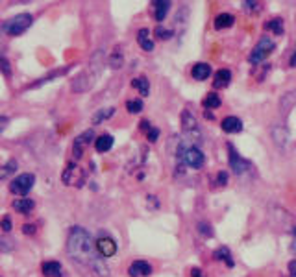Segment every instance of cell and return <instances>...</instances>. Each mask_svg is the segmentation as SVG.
<instances>
[{
  "mask_svg": "<svg viewBox=\"0 0 296 277\" xmlns=\"http://www.w3.org/2000/svg\"><path fill=\"white\" fill-rule=\"evenodd\" d=\"M33 183H35V175L33 174H21L9 183V190L17 196H26L33 189Z\"/></svg>",
  "mask_w": 296,
  "mask_h": 277,
  "instance_id": "obj_6",
  "label": "cell"
},
{
  "mask_svg": "<svg viewBox=\"0 0 296 277\" xmlns=\"http://www.w3.org/2000/svg\"><path fill=\"white\" fill-rule=\"evenodd\" d=\"M228 150H230V166L233 168V172L235 174H245V172H248L250 168H252V163L246 161V159H243V157L237 153V150L233 148V144L228 143Z\"/></svg>",
  "mask_w": 296,
  "mask_h": 277,
  "instance_id": "obj_8",
  "label": "cell"
},
{
  "mask_svg": "<svg viewBox=\"0 0 296 277\" xmlns=\"http://www.w3.org/2000/svg\"><path fill=\"white\" fill-rule=\"evenodd\" d=\"M109 65L113 67V69H117V67H120L122 65V55L119 54H113V57L109 60Z\"/></svg>",
  "mask_w": 296,
  "mask_h": 277,
  "instance_id": "obj_30",
  "label": "cell"
},
{
  "mask_svg": "<svg viewBox=\"0 0 296 277\" xmlns=\"http://www.w3.org/2000/svg\"><path fill=\"white\" fill-rule=\"evenodd\" d=\"M178 159H180L183 165H187L193 170H200L203 165H206V155L202 153L196 144L193 143H181L178 146Z\"/></svg>",
  "mask_w": 296,
  "mask_h": 277,
  "instance_id": "obj_2",
  "label": "cell"
},
{
  "mask_svg": "<svg viewBox=\"0 0 296 277\" xmlns=\"http://www.w3.org/2000/svg\"><path fill=\"white\" fill-rule=\"evenodd\" d=\"M265 28H267L268 32H272L274 35H283V21L282 18H272V21H268V23L265 24Z\"/></svg>",
  "mask_w": 296,
  "mask_h": 277,
  "instance_id": "obj_23",
  "label": "cell"
},
{
  "mask_svg": "<svg viewBox=\"0 0 296 277\" xmlns=\"http://www.w3.org/2000/svg\"><path fill=\"white\" fill-rule=\"evenodd\" d=\"M113 113H115V109H113V107H107V109H100V111L97 113V115L92 116V124L98 126V124L102 122V120L109 118V116L113 115Z\"/></svg>",
  "mask_w": 296,
  "mask_h": 277,
  "instance_id": "obj_25",
  "label": "cell"
},
{
  "mask_svg": "<svg viewBox=\"0 0 296 277\" xmlns=\"http://www.w3.org/2000/svg\"><path fill=\"white\" fill-rule=\"evenodd\" d=\"M95 148H97L98 153H106L113 148V137L111 135H100V137L95 138Z\"/></svg>",
  "mask_w": 296,
  "mask_h": 277,
  "instance_id": "obj_15",
  "label": "cell"
},
{
  "mask_svg": "<svg viewBox=\"0 0 296 277\" xmlns=\"http://www.w3.org/2000/svg\"><path fill=\"white\" fill-rule=\"evenodd\" d=\"M95 246H97L98 255L104 259H109L117 253V242L111 239L107 233H100L97 239V242H95Z\"/></svg>",
  "mask_w": 296,
  "mask_h": 277,
  "instance_id": "obj_7",
  "label": "cell"
},
{
  "mask_svg": "<svg viewBox=\"0 0 296 277\" xmlns=\"http://www.w3.org/2000/svg\"><path fill=\"white\" fill-rule=\"evenodd\" d=\"M92 137H95V133H92V129H87V131H83L80 137L74 138V146H72V152H74V157L76 159H80L83 153V148L87 146L89 143L92 141Z\"/></svg>",
  "mask_w": 296,
  "mask_h": 277,
  "instance_id": "obj_9",
  "label": "cell"
},
{
  "mask_svg": "<svg viewBox=\"0 0 296 277\" xmlns=\"http://www.w3.org/2000/svg\"><path fill=\"white\" fill-rule=\"evenodd\" d=\"M91 270L97 273L98 277H109V270H107L106 263H104V257H97L91 263Z\"/></svg>",
  "mask_w": 296,
  "mask_h": 277,
  "instance_id": "obj_19",
  "label": "cell"
},
{
  "mask_svg": "<svg viewBox=\"0 0 296 277\" xmlns=\"http://www.w3.org/2000/svg\"><path fill=\"white\" fill-rule=\"evenodd\" d=\"M230 80H231V72L228 69H220L215 72V89H220V87H228L230 85Z\"/></svg>",
  "mask_w": 296,
  "mask_h": 277,
  "instance_id": "obj_17",
  "label": "cell"
},
{
  "mask_svg": "<svg viewBox=\"0 0 296 277\" xmlns=\"http://www.w3.org/2000/svg\"><path fill=\"white\" fill-rule=\"evenodd\" d=\"M152 8H154V17H156L157 23H163L169 13V9H171V2L169 0H156L152 2Z\"/></svg>",
  "mask_w": 296,
  "mask_h": 277,
  "instance_id": "obj_11",
  "label": "cell"
},
{
  "mask_svg": "<svg viewBox=\"0 0 296 277\" xmlns=\"http://www.w3.org/2000/svg\"><path fill=\"white\" fill-rule=\"evenodd\" d=\"M289 65H291V67H296V50L292 52V55H291V61H289Z\"/></svg>",
  "mask_w": 296,
  "mask_h": 277,
  "instance_id": "obj_39",
  "label": "cell"
},
{
  "mask_svg": "<svg viewBox=\"0 0 296 277\" xmlns=\"http://www.w3.org/2000/svg\"><path fill=\"white\" fill-rule=\"evenodd\" d=\"M203 115H206V118H215V116H213V113H211V111H206Z\"/></svg>",
  "mask_w": 296,
  "mask_h": 277,
  "instance_id": "obj_40",
  "label": "cell"
},
{
  "mask_svg": "<svg viewBox=\"0 0 296 277\" xmlns=\"http://www.w3.org/2000/svg\"><path fill=\"white\" fill-rule=\"evenodd\" d=\"M233 23H235V17H233V15L220 13V15H217V18H215V28H217V30H224V28L233 26Z\"/></svg>",
  "mask_w": 296,
  "mask_h": 277,
  "instance_id": "obj_21",
  "label": "cell"
},
{
  "mask_svg": "<svg viewBox=\"0 0 296 277\" xmlns=\"http://www.w3.org/2000/svg\"><path fill=\"white\" fill-rule=\"evenodd\" d=\"M156 35H157V39H171L172 37V30H165V28H156Z\"/></svg>",
  "mask_w": 296,
  "mask_h": 277,
  "instance_id": "obj_27",
  "label": "cell"
},
{
  "mask_svg": "<svg viewBox=\"0 0 296 277\" xmlns=\"http://www.w3.org/2000/svg\"><path fill=\"white\" fill-rule=\"evenodd\" d=\"M132 87L137 89L141 96H148V94H150V83H148V80L144 78V76L132 80Z\"/></svg>",
  "mask_w": 296,
  "mask_h": 277,
  "instance_id": "obj_20",
  "label": "cell"
},
{
  "mask_svg": "<svg viewBox=\"0 0 296 277\" xmlns=\"http://www.w3.org/2000/svg\"><path fill=\"white\" fill-rule=\"evenodd\" d=\"M213 257L217 259V261H226L228 266H233V259H231V253H230V249L224 246V248H218L215 253H213Z\"/></svg>",
  "mask_w": 296,
  "mask_h": 277,
  "instance_id": "obj_24",
  "label": "cell"
},
{
  "mask_svg": "<svg viewBox=\"0 0 296 277\" xmlns=\"http://www.w3.org/2000/svg\"><path fill=\"white\" fill-rule=\"evenodd\" d=\"M209 74H211V65H208V63H196L193 67V78L198 80V82L208 80Z\"/></svg>",
  "mask_w": 296,
  "mask_h": 277,
  "instance_id": "obj_16",
  "label": "cell"
},
{
  "mask_svg": "<svg viewBox=\"0 0 296 277\" xmlns=\"http://www.w3.org/2000/svg\"><path fill=\"white\" fill-rule=\"evenodd\" d=\"M32 23H33V17L30 13H18L15 15V17L8 18V21L2 24V32L11 37L23 35L28 28L32 26Z\"/></svg>",
  "mask_w": 296,
  "mask_h": 277,
  "instance_id": "obj_3",
  "label": "cell"
},
{
  "mask_svg": "<svg viewBox=\"0 0 296 277\" xmlns=\"http://www.w3.org/2000/svg\"><path fill=\"white\" fill-rule=\"evenodd\" d=\"M198 231L202 233V235H208V236H213V229H211V226L209 224H198Z\"/></svg>",
  "mask_w": 296,
  "mask_h": 277,
  "instance_id": "obj_29",
  "label": "cell"
},
{
  "mask_svg": "<svg viewBox=\"0 0 296 277\" xmlns=\"http://www.w3.org/2000/svg\"><path fill=\"white\" fill-rule=\"evenodd\" d=\"M191 273H193V277H203L200 268H193V272H191Z\"/></svg>",
  "mask_w": 296,
  "mask_h": 277,
  "instance_id": "obj_38",
  "label": "cell"
},
{
  "mask_svg": "<svg viewBox=\"0 0 296 277\" xmlns=\"http://www.w3.org/2000/svg\"><path fill=\"white\" fill-rule=\"evenodd\" d=\"M67 253L70 255V259H74L80 264H87L91 266V263L97 257H100L97 251V246L91 240L87 229H83L80 226H74L69 233L67 239Z\"/></svg>",
  "mask_w": 296,
  "mask_h": 277,
  "instance_id": "obj_1",
  "label": "cell"
},
{
  "mask_svg": "<svg viewBox=\"0 0 296 277\" xmlns=\"http://www.w3.org/2000/svg\"><path fill=\"white\" fill-rule=\"evenodd\" d=\"M33 207H35V203H33V200H30V198H18L13 202V209L17 212H21V214H28Z\"/></svg>",
  "mask_w": 296,
  "mask_h": 277,
  "instance_id": "obj_18",
  "label": "cell"
},
{
  "mask_svg": "<svg viewBox=\"0 0 296 277\" xmlns=\"http://www.w3.org/2000/svg\"><path fill=\"white\" fill-rule=\"evenodd\" d=\"M137 43L144 52H152L154 50V41L150 39V30H148V28H141V30H139Z\"/></svg>",
  "mask_w": 296,
  "mask_h": 277,
  "instance_id": "obj_13",
  "label": "cell"
},
{
  "mask_svg": "<svg viewBox=\"0 0 296 277\" xmlns=\"http://www.w3.org/2000/svg\"><path fill=\"white\" fill-rule=\"evenodd\" d=\"M23 231L26 233V235H32V233H35V226H32V224H26V226L23 227Z\"/></svg>",
  "mask_w": 296,
  "mask_h": 277,
  "instance_id": "obj_35",
  "label": "cell"
},
{
  "mask_svg": "<svg viewBox=\"0 0 296 277\" xmlns=\"http://www.w3.org/2000/svg\"><path fill=\"white\" fill-rule=\"evenodd\" d=\"M181 129H183V133L187 135L191 143H202V131H200V126L196 122V118L193 116V113L187 109L181 111Z\"/></svg>",
  "mask_w": 296,
  "mask_h": 277,
  "instance_id": "obj_4",
  "label": "cell"
},
{
  "mask_svg": "<svg viewBox=\"0 0 296 277\" xmlns=\"http://www.w3.org/2000/svg\"><path fill=\"white\" fill-rule=\"evenodd\" d=\"M203 107L206 109H217V107H220V104H222V100H220V96H218L217 92H208V96L203 98Z\"/></svg>",
  "mask_w": 296,
  "mask_h": 277,
  "instance_id": "obj_22",
  "label": "cell"
},
{
  "mask_svg": "<svg viewBox=\"0 0 296 277\" xmlns=\"http://www.w3.org/2000/svg\"><path fill=\"white\" fill-rule=\"evenodd\" d=\"M41 272L45 277H61V264L58 261H46L41 264Z\"/></svg>",
  "mask_w": 296,
  "mask_h": 277,
  "instance_id": "obj_14",
  "label": "cell"
},
{
  "mask_svg": "<svg viewBox=\"0 0 296 277\" xmlns=\"http://www.w3.org/2000/svg\"><path fill=\"white\" fill-rule=\"evenodd\" d=\"M13 168H17V161H13V159H11V161H9L8 165L4 166V172H2V180H6V177H8V174L13 170Z\"/></svg>",
  "mask_w": 296,
  "mask_h": 277,
  "instance_id": "obj_28",
  "label": "cell"
},
{
  "mask_svg": "<svg viewBox=\"0 0 296 277\" xmlns=\"http://www.w3.org/2000/svg\"><path fill=\"white\" fill-rule=\"evenodd\" d=\"M128 273L132 277H146L152 273V266H150L146 261H135V263L130 264Z\"/></svg>",
  "mask_w": 296,
  "mask_h": 277,
  "instance_id": "obj_10",
  "label": "cell"
},
{
  "mask_svg": "<svg viewBox=\"0 0 296 277\" xmlns=\"http://www.w3.org/2000/svg\"><path fill=\"white\" fill-rule=\"evenodd\" d=\"M146 137H148V141H150V143H156L157 137H159V129H157V128H152V129H150V131H148V133H146Z\"/></svg>",
  "mask_w": 296,
  "mask_h": 277,
  "instance_id": "obj_31",
  "label": "cell"
},
{
  "mask_svg": "<svg viewBox=\"0 0 296 277\" xmlns=\"http://www.w3.org/2000/svg\"><path fill=\"white\" fill-rule=\"evenodd\" d=\"M126 109H128L130 113H141V111L144 109V106L141 100H128L126 102Z\"/></svg>",
  "mask_w": 296,
  "mask_h": 277,
  "instance_id": "obj_26",
  "label": "cell"
},
{
  "mask_svg": "<svg viewBox=\"0 0 296 277\" xmlns=\"http://www.w3.org/2000/svg\"><path fill=\"white\" fill-rule=\"evenodd\" d=\"M141 129L148 133V131L152 129V126H150V122H148V120H141Z\"/></svg>",
  "mask_w": 296,
  "mask_h": 277,
  "instance_id": "obj_36",
  "label": "cell"
},
{
  "mask_svg": "<svg viewBox=\"0 0 296 277\" xmlns=\"http://www.w3.org/2000/svg\"><path fill=\"white\" fill-rule=\"evenodd\" d=\"M276 48V45H274V41L270 39V37H261L259 39V43L254 46V50H252V54H250V57H248V61L252 65H257V63H261L263 60H267L268 55L272 54V50Z\"/></svg>",
  "mask_w": 296,
  "mask_h": 277,
  "instance_id": "obj_5",
  "label": "cell"
},
{
  "mask_svg": "<svg viewBox=\"0 0 296 277\" xmlns=\"http://www.w3.org/2000/svg\"><path fill=\"white\" fill-rule=\"evenodd\" d=\"M226 183H228V174H226V172H218V174H217V185L224 187Z\"/></svg>",
  "mask_w": 296,
  "mask_h": 277,
  "instance_id": "obj_32",
  "label": "cell"
},
{
  "mask_svg": "<svg viewBox=\"0 0 296 277\" xmlns=\"http://www.w3.org/2000/svg\"><path fill=\"white\" fill-rule=\"evenodd\" d=\"M220 128L222 131H226V133H239L240 129H243V122H240V118H237V116H226V118L222 120Z\"/></svg>",
  "mask_w": 296,
  "mask_h": 277,
  "instance_id": "obj_12",
  "label": "cell"
},
{
  "mask_svg": "<svg viewBox=\"0 0 296 277\" xmlns=\"http://www.w3.org/2000/svg\"><path fill=\"white\" fill-rule=\"evenodd\" d=\"M2 231H6V233H9V231H11V220H9V216L2 218Z\"/></svg>",
  "mask_w": 296,
  "mask_h": 277,
  "instance_id": "obj_33",
  "label": "cell"
},
{
  "mask_svg": "<svg viewBox=\"0 0 296 277\" xmlns=\"http://www.w3.org/2000/svg\"><path fill=\"white\" fill-rule=\"evenodd\" d=\"M0 65H2V70H4L6 76H9V74H11V69H9L8 60H6V57H2V60H0Z\"/></svg>",
  "mask_w": 296,
  "mask_h": 277,
  "instance_id": "obj_34",
  "label": "cell"
},
{
  "mask_svg": "<svg viewBox=\"0 0 296 277\" xmlns=\"http://www.w3.org/2000/svg\"><path fill=\"white\" fill-rule=\"evenodd\" d=\"M291 249L296 253V229H292V242H291Z\"/></svg>",
  "mask_w": 296,
  "mask_h": 277,
  "instance_id": "obj_37",
  "label": "cell"
}]
</instances>
